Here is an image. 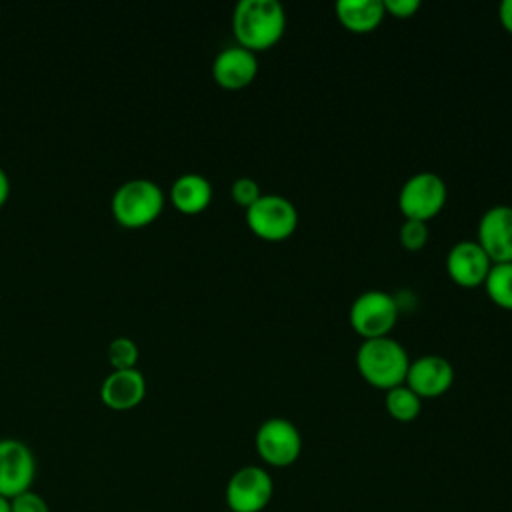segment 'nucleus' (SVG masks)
<instances>
[{"label": "nucleus", "instance_id": "f257e3e1", "mask_svg": "<svg viewBox=\"0 0 512 512\" xmlns=\"http://www.w3.org/2000/svg\"><path fill=\"white\" fill-rule=\"evenodd\" d=\"M286 28V12L278 0H240L232 12L236 44L258 52L274 46Z\"/></svg>", "mask_w": 512, "mask_h": 512}, {"label": "nucleus", "instance_id": "f03ea898", "mask_svg": "<svg viewBox=\"0 0 512 512\" xmlns=\"http://www.w3.org/2000/svg\"><path fill=\"white\" fill-rule=\"evenodd\" d=\"M410 358L406 348L392 336L364 338L356 350V368L362 378L382 390L404 384Z\"/></svg>", "mask_w": 512, "mask_h": 512}, {"label": "nucleus", "instance_id": "7ed1b4c3", "mask_svg": "<svg viewBox=\"0 0 512 512\" xmlns=\"http://www.w3.org/2000/svg\"><path fill=\"white\" fill-rule=\"evenodd\" d=\"M112 214L126 228H142L154 222L164 208L162 188L148 178H132L112 194Z\"/></svg>", "mask_w": 512, "mask_h": 512}, {"label": "nucleus", "instance_id": "20e7f679", "mask_svg": "<svg viewBox=\"0 0 512 512\" xmlns=\"http://www.w3.org/2000/svg\"><path fill=\"white\" fill-rule=\"evenodd\" d=\"M246 224L258 238L278 242L294 234L298 226V210L286 196L264 192L250 208H246Z\"/></svg>", "mask_w": 512, "mask_h": 512}, {"label": "nucleus", "instance_id": "39448f33", "mask_svg": "<svg viewBox=\"0 0 512 512\" xmlns=\"http://www.w3.org/2000/svg\"><path fill=\"white\" fill-rule=\"evenodd\" d=\"M350 326L364 338L388 336L398 320V304L392 294L370 288L358 294L350 304Z\"/></svg>", "mask_w": 512, "mask_h": 512}, {"label": "nucleus", "instance_id": "423d86ee", "mask_svg": "<svg viewBox=\"0 0 512 512\" xmlns=\"http://www.w3.org/2000/svg\"><path fill=\"white\" fill-rule=\"evenodd\" d=\"M446 182L440 174L422 170L412 174L398 192V208L404 218L422 220L436 216L446 204Z\"/></svg>", "mask_w": 512, "mask_h": 512}, {"label": "nucleus", "instance_id": "0eeeda50", "mask_svg": "<svg viewBox=\"0 0 512 512\" xmlns=\"http://www.w3.org/2000/svg\"><path fill=\"white\" fill-rule=\"evenodd\" d=\"M256 452L270 466H290L298 460L302 450V436L288 418L272 416L256 430Z\"/></svg>", "mask_w": 512, "mask_h": 512}, {"label": "nucleus", "instance_id": "6e6552de", "mask_svg": "<svg viewBox=\"0 0 512 512\" xmlns=\"http://www.w3.org/2000/svg\"><path fill=\"white\" fill-rule=\"evenodd\" d=\"M274 492L272 476L260 466L238 468L226 484V504L232 512H260Z\"/></svg>", "mask_w": 512, "mask_h": 512}, {"label": "nucleus", "instance_id": "1a4fd4ad", "mask_svg": "<svg viewBox=\"0 0 512 512\" xmlns=\"http://www.w3.org/2000/svg\"><path fill=\"white\" fill-rule=\"evenodd\" d=\"M36 476V458L28 444L16 438L0 440V496H14L32 490Z\"/></svg>", "mask_w": 512, "mask_h": 512}, {"label": "nucleus", "instance_id": "9d476101", "mask_svg": "<svg viewBox=\"0 0 512 512\" xmlns=\"http://www.w3.org/2000/svg\"><path fill=\"white\" fill-rule=\"evenodd\" d=\"M476 242L494 262H512V206H490L478 220Z\"/></svg>", "mask_w": 512, "mask_h": 512}, {"label": "nucleus", "instance_id": "9b49d317", "mask_svg": "<svg viewBox=\"0 0 512 512\" xmlns=\"http://www.w3.org/2000/svg\"><path fill=\"white\" fill-rule=\"evenodd\" d=\"M490 266L492 260L476 240H458L446 254L448 276L464 288L484 284Z\"/></svg>", "mask_w": 512, "mask_h": 512}, {"label": "nucleus", "instance_id": "f8f14e48", "mask_svg": "<svg viewBox=\"0 0 512 512\" xmlns=\"http://www.w3.org/2000/svg\"><path fill=\"white\" fill-rule=\"evenodd\" d=\"M454 382L452 364L438 354H424L410 360L404 384H408L420 398H434L444 394Z\"/></svg>", "mask_w": 512, "mask_h": 512}, {"label": "nucleus", "instance_id": "ddd939ff", "mask_svg": "<svg viewBox=\"0 0 512 512\" xmlns=\"http://www.w3.org/2000/svg\"><path fill=\"white\" fill-rule=\"evenodd\" d=\"M256 74H258L256 52L240 44L222 48L212 62V76L216 84L228 90H238L248 86L256 78Z\"/></svg>", "mask_w": 512, "mask_h": 512}, {"label": "nucleus", "instance_id": "4468645a", "mask_svg": "<svg viewBox=\"0 0 512 512\" xmlns=\"http://www.w3.org/2000/svg\"><path fill=\"white\" fill-rule=\"evenodd\" d=\"M146 396V378L138 368L112 370L100 386L102 402L112 410H130Z\"/></svg>", "mask_w": 512, "mask_h": 512}, {"label": "nucleus", "instance_id": "2eb2a0df", "mask_svg": "<svg viewBox=\"0 0 512 512\" xmlns=\"http://www.w3.org/2000/svg\"><path fill=\"white\" fill-rule=\"evenodd\" d=\"M170 200L182 214H200L212 200V184L198 172L180 174L170 186Z\"/></svg>", "mask_w": 512, "mask_h": 512}, {"label": "nucleus", "instance_id": "dca6fc26", "mask_svg": "<svg viewBox=\"0 0 512 512\" xmlns=\"http://www.w3.org/2000/svg\"><path fill=\"white\" fill-rule=\"evenodd\" d=\"M334 8L340 24L352 32L374 30L386 14L382 0H338Z\"/></svg>", "mask_w": 512, "mask_h": 512}, {"label": "nucleus", "instance_id": "f3484780", "mask_svg": "<svg viewBox=\"0 0 512 512\" xmlns=\"http://www.w3.org/2000/svg\"><path fill=\"white\" fill-rule=\"evenodd\" d=\"M384 406L394 420L412 422L422 410V398L408 384H398L386 390Z\"/></svg>", "mask_w": 512, "mask_h": 512}, {"label": "nucleus", "instance_id": "a211bd4d", "mask_svg": "<svg viewBox=\"0 0 512 512\" xmlns=\"http://www.w3.org/2000/svg\"><path fill=\"white\" fill-rule=\"evenodd\" d=\"M484 288L496 306L512 310V262H494L486 274Z\"/></svg>", "mask_w": 512, "mask_h": 512}, {"label": "nucleus", "instance_id": "6ab92c4d", "mask_svg": "<svg viewBox=\"0 0 512 512\" xmlns=\"http://www.w3.org/2000/svg\"><path fill=\"white\" fill-rule=\"evenodd\" d=\"M108 360L114 366V370H126L134 368L138 362V346L128 336H118L108 346Z\"/></svg>", "mask_w": 512, "mask_h": 512}, {"label": "nucleus", "instance_id": "aec40b11", "mask_svg": "<svg viewBox=\"0 0 512 512\" xmlns=\"http://www.w3.org/2000/svg\"><path fill=\"white\" fill-rule=\"evenodd\" d=\"M398 238L406 250H420L428 242V226L422 220L404 218Z\"/></svg>", "mask_w": 512, "mask_h": 512}, {"label": "nucleus", "instance_id": "412c9836", "mask_svg": "<svg viewBox=\"0 0 512 512\" xmlns=\"http://www.w3.org/2000/svg\"><path fill=\"white\" fill-rule=\"evenodd\" d=\"M264 192L260 190V184L252 176H238L230 186V196L236 204L250 208Z\"/></svg>", "mask_w": 512, "mask_h": 512}, {"label": "nucleus", "instance_id": "4be33fe9", "mask_svg": "<svg viewBox=\"0 0 512 512\" xmlns=\"http://www.w3.org/2000/svg\"><path fill=\"white\" fill-rule=\"evenodd\" d=\"M10 512H50V506L40 494L26 490L10 500Z\"/></svg>", "mask_w": 512, "mask_h": 512}, {"label": "nucleus", "instance_id": "5701e85b", "mask_svg": "<svg viewBox=\"0 0 512 512\" xmlns=\"http://www.w3.org/2000/svg\"><path fill=\"white\" fill-rule=\"evenodd\" d=\"M384 10L396 18H410L418 12L420 0H382Z\"/></svg>", "mask_w": 512, "mask_h": 512}, {"label": "nucleus", "instance_id": "b1692460", "mask_svg": "<svg viewBox=\"0 0 512 512\" xmlns=\"http://www.w3.org/2000/svg\"><path fill=\"white\" fill-rule=\"evenodd\" d=\"M498 18L502 26L512 34V0H502L498 6Z\"/></svg>", "mask_w": 512, "mask_h": 512}, {"label": "nucleus", "instance_id": "393cba45", "mask_svg": "<svg viewBox=\"0 0 512 512\" xmlns=\"http://www.w3.org/2000/svg\"><path fill=\"white\" fill-rule=\"evenodd\" d=\"M8 196H10V180H8V174L4 172V168H0V208L4 206Z\"/></svg>", "mask_w": 512, "mask_h": 512}, {"label": "nucleus", "instance_id": "a878e982", "mask_svg": "<svg viewBox=\"0 0 512 512\" xmlns=\"http://www.w3.org/2000/svg\"><path fill=\"white\" fill-rule=\"evenodd\" d=\"M0 512H10V500L0 496Z\"/></svg>", "mask_w": 512, "mask_h": 512}]
</instances>
